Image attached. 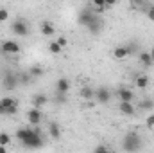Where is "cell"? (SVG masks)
I'll return each instance as SVG.
<instances>
[{
  "instance_id": "1",
  "label": "cell",
  "mask_w": 154,
  "mask_h": 153,
  "mask_svg": "<svg viewBox=\"0 0 154 153\" xmlns=\"http://www.w3.org/2000/svg\"><path fill=\"white\" fill-rule=\"evenodd\" d=\"M142 148H143V142H142V137L136 132H129L122 139V150L124 151H140Z\"/></svg>"
},
{
  "instance_id": "2",
  "label": "cell",
  "mask_w": 154,
  "mask_h": 153,
  "mask_svg": "<svg viewBox=\"0 0 154 153\" xmlns=\"http://www.w3.org/2000/svg\"><path fill=\"white\" fill-rule=\"evenodd\" d=\"M18 85H20V83H18V74L13 72V70H5V74L2 77V86H4L5 90H14Z\"/></svg>"
},
{
  "instance_id": "3",
  "label": "cell",
  "mask_w": 154,
  "mask_h": 153,
  "mask_svg": "<svg viewBox=\"0 0 154 153\" xmlns=\"http://www.w3.org/2000/svg\"><path fill=\"white\" fill-rule=\"evenodd\" d=\"M11 31H13V34H16V36H27V34H29V24H27L25 20H22V18H16V20L11 24Z\"/></svg>"
},
{
  "instance_id": "4",
  "label": "cell",
  "mask_w": 154,
  "mask_h": 153,
  "mask_svg": "<svg viewBox=\"0 0 154 153\" xmlns=\"http://www.w3.org/2000/svg\"><path fill=\"white\" fill-rule=\"evenodd\" d=\"M25 148H29V150H38V148H41L43 146V139H41V133H39V130L36 128V132L27 139V141H23L22 142Z\"/></svg>"
},
{
  "instance_id": "5",
  "label": "cell",
  "mask_w": 154,
  "mask_h": 153,
  "mask_svg": "<svg viewBox=\"0 0 154 153\" xmlns=\"http://www.w3.org/2000/svg\"><path fill=\"white\" fill-rule=\"evenodd\" d=\"M86 29H88L91 34H100L102 29H104V20L100 18V15H93V18H91L90 24L86 25Z\"/></svg>"
},
{
  "instance_id": "6",
  "label": "cell",
  "mask_w": 154,
  "mask_h": 153,
  "mask_svg": "<svg viewBox=\"0 0 154 153\" xmlns=\"http://www.w3.org/2000/svg\"><path fill=\"white\" fill-rule=\"evenodd\" d=\"M118 110H120V114L122 115H127V117L134 115L136 114L134 101H120V103H118Z\"/></svg>"
},
{
  "instance_id": "7",
  "label": "cell",
  "mask_w": 154,
  "mask_h": 153,
  "mask_svg": "<svg viewBox=\"0 0 154 153\" xmlns=\"http://www.w3.org/2000/svg\"><path fill=\"white\" fill-rule=\"evenodd\" d=\"M0 103H2L4 108H5V115H14L18 112V103H16L14 99H11V97H2Z\"/></svg>"
},
{
  "instance_id": "8",
  "label": "cell",
  "mask_w": 154,
  "mask_h": 153,
  "mask_svg": "<svg viewBox=\"0 0 154 153\" xmlns=\"http://www.w3.org/2000/svg\"><path fill=\"white\" fill-rule=\"evenodd\" d=\"M0 50H2V52H5V54H18L22 49H20V45H18L16 41H13V40H7V41H2V45H0Z\"/></svg>"
},
{
  "instance_id": "9",
  "label": "cell",
  "mask_w": 154,
  "mask_h": 153,
  "mask_svg": "<svg viewBox=\"0 0 154 153\" xmlns=\"http://www.w3.org/2000/svg\"><path fill=\"white\" fill-rule=\"evenodd\" d=\"M95 99H97L100 105H106V103H109V99H111V92H109L106 86H100V88L95 90Z\"/></svg>"
},
{
  "instance_id": "10",
  "label": "cell",
  "mask_w": 154,
  "mask_h": 153,
  "mask_svg": "<svg viewBox=\"0 0 154 153\" xmlns=\"http://www.w3.org/2000/svg\"><path fill=\"white\" fill-rule=\"evenodd\" d=\"M93 9H81V13H79V18H77V22H79V25H82V27H86L88 24H90V20L93 18Z\"/></svg>"
},
{
  "instance_id": "11",
  "label": "cell",
  "mask_w": 154,
  "mask_h": 153,
  "mask_svg": "<svg viewBox=\"0 0 154 153\" xmlns=\"http://www.w3.org/2000/svg\"><path fill=\"white\" fill-rule=\"evenodd\" d=\"M41 119H43L41 108H32V110H29V112H27V121H29V124L38 126L39 122H41Z\"/></svg>"
},
{
  "instance_id": "12",
  "label": "cell",
  "mask_w": 154,
  "mask_h": 153,
  "mask_svg": "<svg viewBox=\"0 0 154 153\" xmlns=\"http://www.w3.org/2000/svg\"><path fill=\"white\" fill-rule=\"evenodd\" d=\"M116 96H118V99H120V101H134V92H133L131 88H125V86L118 88Z\"/></svg>"
},
{
  "instance_id": "13",
  "label": "cell",
  "mask_w": 154,
  "mask_h": 153,
  "mask_svg": "<svg viewBox=\"0 0 154 153\" xmlns=\"http://www.w3.org/2000/svg\"><path fill=\"white\" fill-rule=\"evenodd\" d=\"M39 31H41V34H43V36H48V38L56 34V29H54L52 22H47V20L39 24Z\"/></svg>"
},
{
  "instance_id": "14",
  "label": "cell",
  "mask_w": 154,
  "mask_h": 153,
  "mask_svg": "<svg viewBox=\"0 0 154 153\" xmlns=\"http://www.w3.org/2000/svg\"><path fill=\"white\" fill-rule=\"evenodd\" d=\"M79 96H81L84 101H91V99H95V88H91L90 85H84V86L79 90Z\"/></svg>"
},
{
  "instance_id": "15",
  "label": "cell",
  "mask_w": 154,
  "mask_h": 153,
  "mask_svg": "<svg viewBox=\"0 0 154 153\" xmlns=\"http://www.w3.org/2000/svg\"><path fill=\"white\" fill-rule=\"evenodd\" d=\"M138 60H140V63L143 67H152V63H154V60H152V56H151L149 50H140L138 52Z\"/></svg>"
},
{
  "instance_id": "16",
  "label": "cell",
  "mask_w": 154,
  "mask_h": 153,
  "mask_svg": "<svg viewBox=\"0 0 154 153\" xmlns=\"http://www.w3.org/2000/svg\"><path fill=\"white\" fill-rule=\"evenodd\" d=\"M56 90L61 92V94H68V90H70V79H66V77H59L57 83H56Z\"/></svg>"
},
{
  "instance_id": "17",
  "label": "cell",
  "mask_w": 154,
  "mask_h": 153,
  "mask_svg": "<svg viewBox=\"0 0 154 153\" xmlns=\"http://www.w3.org/2000/svg\"><path fill=\"white\" fill-rule=\"evenodd\" d=\"M34 132H36V128H18V130H16V139H20V141L23 142V141H27Z\"/></svg>"
},
{
  "instance_id": "18",
  "label": "cell",
  "mask_w": 154,
  "mask_h": 153,
  "mask_svg": "<svg viewBox=\"0 0 154 153\" xmlns=\"http://www.w3.org/2000/svg\"><path fill=\"white\" fill-rule=\"evenodd\" d=\"M134 85H136L140 90H145V88L151 85V79H149V76H145V74H140V76L134 77Z\"/></svg>"
},
{
  "instance_id": "19",
  "label": "cell",
  "mask_w": 154,
  "mask_h": 153,
  "mask_svg": "<svg viewBox=\"0 0 154 153\" xmlns=\"http://www.w3.org/2000/svg\"><path fill=\"white\" fill-rule=\"evenodd\" d=\"M47 103H48V96H45V94H36V96H32V105H34V108H43Z\"/></svg>"
},
{
  "instance_id": "20",
  "label": "cell",
  "mask_w": 154,
  "mask_h": 153,
  "mask_svg": "<svg viewBox=\"0 0 154 153\" xmlns=\"http://www.w3.org/2000/svg\"><path fill=\"white\" fill-rule=\"evenodd\" d=\"M113 56H115L116 60H124V58H127L129 56V50H127V47L125 45H118L113 49Z\"/></svg>"
},
{
  "instance_id": "21",
  "label": "cell",
  "mask_w": 154,
  "mask_h": 153,
  "mask_svg": "<svg viewBox=\"0 0 154 153\" xmlns=\"http://www.w3.org/2000/svg\"><path fill=\"white\" fill-rule=\"evenodd\" d=\"M48 135L52 139H59L61 137V128L57 122H48Z\"/></svg>"
},
{
  "instance_id": "22",
  "label": "cell",
  "mask_w": 154,
  "mask_h": 153,
  "mask_svg": "<svg viewBox=\"0 0 154 153\" xmlns=\"http://www.w3.org/2000/svg\"><path fill=\"white\" fill-rule=\"evenodd\" d=\"M31 81H34V77L31 76L29 72H20V74H18V83H20V85L25 86V85H29Z\"/></svg>"
},
{
  "instance_id": "23",
  "label": "cell",
  "mask_w": 154,
  "mask_h": 153,
  "mask_svg": "<svg viewBox=\"0 0 154 153\" xmlns=\"http://www.w3.org/2000/svg\"><path fill=\"white\" fill-rule=\"evenodd\" d=\"M29 74L34 77V79H38L45 74V70H43V67H39V65H32L31 69H29Z\"/></svg>"
},
{
  "instance_id": "24",
  "label": "cell",
  "mask_w": 154,
  "mask_h": 153,
  "mask_svg": "<svg viewBox=\"0 0 154 153\" xmlns=\"http://www.w3.org/2000/svg\"><path fill=\"white\" fill-rule=\"evenodd\" d=\"M48 52H50V54H54V56H57V54H61V52H63V47H61L57 41H50V43H48Z\"/></svg>"
},
{
  "instance_id": "25",
  "label": "cell",
  "mask_w": 154,
  "mask_h": 153,
  "mask_svg": "<svg viewBox=\"0 0 154 153\" xmlns=\"http://www.w3.org/2000/svg\"><path fill=\"white\" fill-rule=\"evenodd\" d=\"M154 108V101L152 99H143L140 103V110H152Z\"/></svg>"
},
{
  "instance_id": "26",
  "label": "cell",
  "mask_w": 154,
  "mask_h": 153,
  "mask_svg": "<svg viewBox=\"0 0 154 153\" xmlns=\"http://www.w3.org/2000/svg\"><path fill=\"white\" fill-rule=\"evenodd\" d=\"M145 15H147V18H149L151 22H154V4H151V5L145 9Z\"/></svg>"
},
{
  "instance_id": "27",
  "label": "cell",
  "mask_w": 154,
  "mask_h": 153,
  "mask_svg": "<svg viewBox=\"0 0 154 153\" xmlns=\"http://www.w3.org/2000/svg\"><path fill=\"white\" fill-rule=\"evenodd\" d=\"M11 142V137L7 135V133H0V144H4V146H7Z\"/></svg>"
},
{
  "instance_id": "28",
  "label": "cell",
  "mask_w": 154,
  "mask_h": 153,
  "mask_svg": "<svg viewBox=\"0 0 154 153\" xmlns=\"http://www.w3.org/2000/svg\"><path fill=\"white\" fill-rule=\"evenodd\" d=\"M9 18V11L5 7H0V22H5Z\"/></svg>"
},
{
  "instance_id": "29",
  "label": "cell",
  "mask_w": 154,
  "mask_h": 153,
  "mask_svg": "<svg viewBox=\"0 0 154 153\" xmlns=\"http://www.w3.org/2000/svg\"><path fill=\"white\" fill-rule=\"evenodd\" d=\"M109 150H111L109 146H106V144H100V146H97L93 151H95V153H102V151H109Z\"/></svg>"
},
{
  "instance_id": "30",
  "label": "cell",
  "mask_w": 154,
  "mask_h": 153,
  "mask_svg": "<svg viewBox=\"0 0 154 153\" xmlns=\"http://www.w3.org/2000/svg\"><path fill=\"white\" fill-rule=\"evenodd\" d=\"M91 4H93V7H108L106 0H91Z\"/></svg>"
},
{
  "instance_id": "31",
  "label": "cell",
  "mask_w": 154,
  "mask_h": 153,
  "mask_svg": "<svg viewBox=\"0 0 154 153\" xmlns=\"http://www.w3.org/2000/svg\"><path fill=\"white\" fill-rule=\"evenodd\" d=\"M125 47H127V50H129V56L134 54V50H138V45H136V43H129V45H125Z\"/></svg>"
},
{
  "instance_id": "32",
  "label": "cell",
  "mask_w": 154,
  "mask_h": 153,
  "mask_svg": "<svg viewBox=\"0 0 154 153\" xmlns=\"http://www.w3.org/2000/svg\"><path fill=\"white\" fill-rule=\"evenodd\" d=\"M56 41H57L61 47H66V43H68V40L65 38V36H59V38H56Z\"/></svg>"
},
{
  "instance_id": "33",
  "label": "cell",
  "mask_w": 154,
  "mask_h": 153,
  "mask_svg": "<svg viewBox=\"0 0 154 153\" xmlns=\"http://www.w3.org/2000/svg\"><path fill=\"white\" fill-rule=\"evenodd\" d=\"M147 126H149V128L154 126V114H151L149 117H147Z\"/></svg>"
},
{
  "instance_id": "34",
  "label": "cell",
  "mask_w": 154,
  "mask_h": 153,
  "mask_svg": "<svg viewBox=\"0 0 154 153\" xmlns=\"http://www.w3.org/2000/svg\"><path fill=\"white\" fill-rule=\"evenodd\" d=\"M142 4H145V0H131V5H133V7H136V5H142Z\"/></svg>"
},
{
  "instance_id": "35",
  "label": "cell",
  "mask_w": 154,
  "mask_h": 153,
  "mask_svg": "<svg viewBox=\"0 0 154 153\" xmlns=\"http://www.w3.org/2000/svg\"><path fill=\"white\" fill-rule=\"evenodd\" d=\"M115 4H116V0H106V5H108V7H113Z\"/></svg>"
},
{
  "instance_id": "36",
  "label": "cell",
  "mask_w": 154,
  "mask_h": 153,
  "mask_svg": "<svg viewBox=\"0 0 154 153\" xmlns=\"http://www.w3.org/2000/svg\"><path fill=\"white\" fill-rule=\"evenodd\" d=\"M0 115H5V108H4V105L0 103Z\"/></svg>"
},
{
  "instance_id": "37",
  "label": "cell",
  "mask_w": 154,
  "mask_h": 153,
  "mask_svg": "<svg viewBox=\"0 0 154 153\" xmlns=\"http://www.w3.org/2000/svg\"><path fill=\"white\" fill-rule=\"evenodd\" d=\"M0 153H5V146L4 144H0Z\"/></svg>"
},
{
  "instance_id": "38",
  "label": "cell",
  "mask_w": 154,
  "mask_h": 153,
  "mask_svg": "<svg viewBox=\"0 0 154 153\" xmlns=\"http://www.w3.org/2000/svg\"><path fill=\"white\" fill-rule=\"evenodd\" d=\"M149 52H151V56H152V60H154V47L151 49V50H149Z\"/></svg>"
}]
</instances>
